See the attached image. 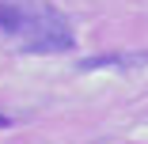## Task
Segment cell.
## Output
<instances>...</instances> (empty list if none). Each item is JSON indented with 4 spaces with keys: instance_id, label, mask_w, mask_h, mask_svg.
Returning <instances> with one entry per match:
<instances>
[{
    "instance_id": "6da1fadb",
    "label": "cell",
    "mask_w": 148,
    "mask_h": 144,
    "mask_svg": "<svg viewBox=\"0 0 148 144\" xmlns=\"http://www.w3.org/2000/svg\"><path fill=\"white\" fill-rule=\"evenodd\" d=\"M0 27L8 38H19V46L27 53H69L76 46L69 19L34 0V4H4L0 8Z\"/></svg>"
}]
</instances>
